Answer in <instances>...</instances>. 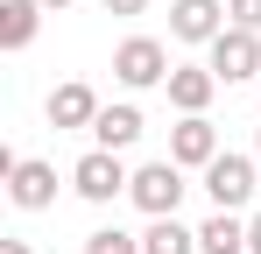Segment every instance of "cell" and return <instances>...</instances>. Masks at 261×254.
<instances>
[{
	"label": "cell",
	"instance_id": "1",
	"mask_svg": "<svg viewBox=\"0 0 261 254\" xmlns=\"http://www.w3.org/2000/svg\"><path fill=\"white\" fill-rule=\"evenodd\" d=\"M127 184H134V169L120 163L113 148H85V156H78V169H71V191H78L85 205H113Z\"/></svg>",
	"mask_w": 261,
	"mask_h": 254
},
{
	"label": "cell",
	"instance_id": "2",
	"mask_svg": "<svg viewBox=\"0 0 261 254\" xmlns=\"http://www.w3.org/2000/svg\"><path fill=\"white\" fill-rule=\"evenodd\" d=\"M127 198L148 212V219H176V205H184V169H176L170 156H163V163H141L134 184H127Z\"/></svg>",
	"mask_w": 261,
	"mask_h": 254
},
{
	"label": "cell",
	"instance_id": "3",
	"mask_svg": "<svg viewBox=\"0 0 261 254\" xmlns=\"http://www.w3.org/2000/svg\"><path fill=\"white\" fill-rule=\"evenodd\" d=\"M170 49H163V42L155 36H127L120 42V49H113V78L120 85H134V92H141V85H170Z\"/></svg>",
	"mask_w": 261,
	"mask_h": 254
},
{
	"label": "cell",
	"instance_id": "4",
	"mask_svg": "<svg viewBox=\"0 0 261 254\" xmlns=\"http://www.w3.org/2000/svg\"><path fill=\"white\" fill-rule=\"evenodd\" d=\"M205 49H212V78H219V85L261 78V29H233V21H226V36L205 42Z\"/></svg>",
	"mask_w": 261,
	"mask_h": 254
},
{
	"label": "cell",
	"instance_id": "5",
	"mask_svg": "<svg viewBox=\"0 0 261 254\" xmlns=\"http://www.w3.org/2000/svg\"><path fill=\"white\" fill-rule=\"evenodd\" d=\"M226 148H219V127L205 120V113H184V120L170 127V163L176 169H212Z\"/></svg>",
	"mask_w": 261,
	"mask_h": 254
},
{
	"label": "cell",
	"instance_id": "6",
	"mask_svg": "<svg viewBox=\"0 0 261 254\" xmlns=\"http://www.w3.org/2000/svg\"><path fill=\"white\" fill-rule=\"evenodd\" d=\"M205 191H212V212H240L254 198V163H247V156H219V163L205 169Z\"/></svg>",
	"mask_w": 261,
	"mask_h": 254
},
{
	"label": "cell",
	"instance_id": "7",
	"mask_svg": "<svg viewBox=\"0 0 261 254\" xmlns=\"http://www.w3.org/2000/svg\"><path fill=\"white\" fill-rule=\"evenodd\" d=\"M7 198L21 212H43V205H57V169L43 163V156H21V163L7 169Z\"/></svg>",
	"mask_w": 261,
	"mask_h": 254
},
{
	"label": "cell",
	"instance_id": "8",
	"mask_svg": "<svg viewBox=\"0 0 261 254\" xmlns=\"http://www.w3.org/2000/svg\"><path fill=\"white\" fill-rule=\"evenodd\" d=\"M170 36L176 42H219L226 36V0H176L170 7Z\"/></svg>",
	"mask_w": 261,
	"mask_h": 254
},
{
	"label": "cell",
	"instance_id": "9",
	"mask_svg": "<svg viewBox=\"0 0 261 254\" xmlns=\"http://www.w3.org/2000/svg\"><path fill=\"white\" fill-rule=\"evenodd\" d=\"M49 127H57V134H71V127H92L99 120V92H92L85 78H71V85H57V92H49Z\"/></svg>",
	"mask_w": 261,
	"mask_h": 254
},
{
	"label": "cell",
	"instance_id": "10",
	"mask_svg": "<svg viewBox=\"0 0 261 254\" xmlns=\"http://www.w3.org/2000/svg\"><path fill=\"white\" fill-rule=\"evenodd\" d=\"M163 92H170L176 113H205V106H212V92H219V78H212V64H176Z\"/></svg>",
	"mask_w": 261,
	"mask_h": 254
},
{
	"label": "cell",
	"instance_id": "11",
	"mask_svg": "<svg viewBox=\"0 0 261 254\" xmlns=\"http://www.w3.org/2000/svg\"><path fill=\"white\" fill-rule=\"evenodd\" d=\"M92 141H99V148H113V156H120V148H134V141H141V106H99Z\"/></svg>",
	"mask_w": 261,
	"mask_h": 254
},
{
	"label": "cell",
	"instance_id": "12",
	"mask_svg": "<svg viewBox=\"0 0 261 254\" xmlns=\"http://www.w3.org/2000/svg\"><path fill=\"white\" fill-rule=\"evenodd\" d=\"M43 29V0H0V49H29Z\"/></svg>",
	"mask_w": 261,
	"mask_h": 254
},
{
	"label": "cell",
	"instance_id": "13",
	"mask_svg": "<svg viewBox=\"0 0 261 254\" xmlns=\"http://www.w3.org/2000/svg\"><path fill=\"white\" fill-rule=\"evenodd\" d=\"M198 254H247V219L240 212H212L198 226Z\"/></svg>",
	"mask_w": 261,
	"mask_h": 254
},
{
	"label": "cell",
	"instance_id": "14",
	"mask_svg": "<svg viewBox=\"0 0 261 254\" xmlns=\"http://www.w3.org/2000/svg\"><path fill=\"white\" fill-rule=\"evenodd\" d=\"M141 254H198V233H191V226H176V219H148Z\"/></svg>",
	"mask_w": 261,
	"mask_h": 254
},
{
	"label": "cell",
	"instance_id": "15",
	"mask_svg": "<svg viewBox=\"0 0 261 254\" xmlns=\"http://www.w3.org/2000/svg\"><path fill=\"white\" fill-rule=\"evenodd\" d=\"M85 254H141V233H120V226H99V233H85Z\"/></svg>",
	"mask_w": 261,
	"mask_h": 254
},
{
	"label": "cell",
	"instance_id": "16",
	"mask_svg": "<svg viewBox=\"0 0 261 254\" xmlns=\"http://www.w3.org/2000/svg\"><path fill=\"white\" fill-rule=\"evenodd\" d=\"M226 21L233 29H261V0H226Z\"/></svg>",
	"mask_w": 261,
	"mask_h": 254
},
{
	"label": "cell",
	"instance_id": "17",
	"mask_svg": "<svg viewBox=\"0 0 261 254\" xmlns=\"http://www.w3.org/2000/svg\"><path fill=\"white\" fill-rule=\"evenodd\" d=\"M148 0H106V14H141Z\"/></svg>",
	"mask_w": 261,
	"mask_h": 254
},
{
	"label": "cell",
	"instance_id": "18",
	"mask_svg": "<svg viewBox=\"0 0 261 254\" xmlns=\"http://www.w3.org/2000/svg\"><path fill=\"white\" fill-rule=\"evenodd\" d=\"M247 254H261V212L247 219Z\"/></svg>",
	"mask_w": 261,
	"mask_h": 254
},
{
	"label": "cell",
	"instance_id": "19",
	"mask_svg": "<svg viewBox=\"0 0 261 254\" xmlns=\"http://www.w3.org/2000/svg\"><path fill=\"white\" fill-rule=\"evenodd\" d=\"M0 254H29V240H0Z\"/></svg>",
	"mask_w": 261,
	"mask_h": 254
},
{
	"label": "cell",
	"instance_id": "20",
	"mask_svg": "<svg viewBox=\"0 0 261 254\" xmlns=\"http://www.w3.org/2000/svg\"><path fill=\"white\" fill-rule=\"evenodd\" d=\"M43 7H71V0H43Z\"/></svg>",
	"mask_w": 261,
	"mask_h": 254
}]
</instances>
